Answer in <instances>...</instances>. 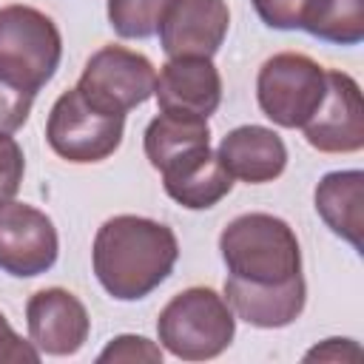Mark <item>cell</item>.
<instances>
[{
    "label": "cell",
    "instance_id": "obj_9",
    "mask_svg": "<svg viewBox=\"0 0 364 364\" xmlns=\"http://www.w3.org/2000/svg\"><path fill=\"white\" fill-rule=\"evenodd\" d=\"M301 131L304 139L321 154H355L364 148L361 88L347 71H327L324 100Z\"/></svg>",
    "mask_w": 364,
    "mask_h": 364
},
{
    "label": "cell",
    "instance_id": "obj_4",
    "mask_svg": "<svg viewBox=\"0 0 364 364\" xmlns=\"http://www.w3.org/2000/svg\"><path fill=\"white\" fill-rule=\"evenodd\" d=\"M63 60V37L57 23L23 3L0 9V80L34 94L57 74Z\"/></svg>",
    "mask_w": 364,
    "mask_h": 364
},
{
    "label": "cell",
    "instance_id": "obj_24",
    "mask_svg": "<svg viewBox=\"0 0 364 364\" xmlns=\"http://www.w3.org/2000/svg\"><path fill=\"white\" fill-rule=\"evenodd\" d=\"M40 358L43 353L31 341H23L0 313V364H37Z\"/></svg>",
    "mask_w": 364,
    "mask_h": 364
},
{
    "label": "cell",
    "instance_id": "obj_19",
    "mask_svg": "<svg viewBox=\"0 0 364 364\" xmlns=\"http://www.w3.org/2000/svg\"><path fill=\"white\" fill-rule=\"evenodd\" d=\"M168 6L171 0H108V23L122 40H148Z\"/></svg>",
    "mask_w": 364,
    "mask_h": 364
},
{
    "label": "cell",
    "instance_id": "obj_10",
    "mask_svg": "<svg viewBox=\"0 0 364 364\" xmlns=\"http://www.w3.org/2000/svg\"><path fill=\"white\" fill-rule=\"evenodd\" d=\"M28 341L43 355H74L82 350L91 333V318L85 304L65 287L37 290L26 301Z\"/></svg>",
    "mask_w": 364,
    "mask_h": 364
},
{
    "label": "cell",
    "instance_id": "obj_14",
    "mask_svg": "<svg viewBox=\"0 0 364 364\" xmlns=\"http://www.w3.org/2000/svg\"><path fill=\"white\" fill-rule=\"evenodd\" d=\"M225 301L230 304L233 316L247 321L250 327L279 330L293 324L307 301L304 276H296L287 284H250L239 279H225Z\"/></svg>",
    "mask_w": 364,
    "mask_h": 364
},
{
    "label": "cell",
    "instance_id": "obj_11",
    "mask_svg": "<svg viewBox=\"0 0 364 364\" xmlns=\"http://www.w3.org/2000/svg\"><path fill=\"white\" fill-rule=\"evenodd\" d=\"M230 28L225 0H171L159 23V46L171 57H213Z\"/></svg>",
    "mask_w": 364,
    "mask_h": 364
},
{
    "label": "cell",
    "instance_id": "obj_22",
    "mask_svg": "<svg viewBox=\"0 0 364 364\" xmlns=\"http://www.w3.org/2000/svg\"><path fill=\"white\" fill-rule=\"evenodd\" d=\"M34 105V94H26L6 80H0V134H14L26 125Z\"/></svg>",
    "mask_w": 364,
    "mask_h": 364
},
{
    "label": "cell",
    "instance_id": "obj_7",
    "mask_svg": "<svg viewBox=\"0 0 364 364\" xmlns=\"http://www.w3.org/2000/svg\"><path fill=\"white\" fill-rule=\"evenodd\" d=\"M77 88L100 108L128 114L154 97L156 68L154 63L125 46H102L94 51L80 74Z\"/></svg>",
    "mask_w": 364,
    "mask_h": 364
},
{
    "label": "cell",
    "instance_id": "obj_2",
    "mask_svg": "<svg viewBox=\"0 0 364 364\" xmlns=\"http://www.w3.org/2000/svg\"><path fill=\"white\" fill-rule=\"evenodd\" d=\"M219 253L230 279L287 284L301 276V247L293 228L273 213H242L219 233Z\"/></svg>",
    "mask_w": 364,
    "mask_h": 364
},
{
    "label": "cell",
    "instance_id": "obj_13",
    "mask_svg": "<svg viewBox=\"0 0 364 364\" xmlns=\"http://www.w3.org/2000/svg\"><path fill=\"white\" fill-rule=\"evenodd\" d=\"M225 171L247 185H264L284 173L287 145L284 139L264 125H239L228 131L216 151Z\"/></svg>",
    "mask_w": 364,
    "mask_h": 364
},
{
    "label": "cell",
    "instance_id": "obj_8",
    "mask_svg": "<svg viewBox=\"0 0 364 364\" xmlns=\"http://www.w3.org/2000/svg\"><path fill=\"white\" fill-rule=\"evenodd\" d=\"M60 236L54 222L26 202L0 205V270L14 279H31L54 267Z\"/></svg>",
    "mask_w": 364,
    "mask_h": 364
},
{
    "label": "cell",
    "instance_id": "obj_15",
    "mask_svg": "<svg viewBox=\"0 0 364 364\" xmlns=\"http://www.w3.org/2000/svg\"><path fill=\"white\" fill-rule=\"evenodd\" d=\"M159 173L165 193L188 210H208L216 202H222L233 188V176L225 171L210 145L176 159Z\"/></svg>",
    "mask_w": 364,
    "mask_h": 364
},
{
    "label": "cell",
    "instance_id": "obj_5",
    "mask_svg": "<svg viewBox=\"0 0 364 364\" xmlns=\"http://www.w3.org/2000/svg\"><path fill=\"white\" fill-rule=\"evenodd\" d=\"M122 134H125V114L94 105L77 85L54 100L46 122L48 148L60 159L74 165L108 159L119 148Z\"/></svg>",
    "mask_w": 364,
    "mask_h": 364
},
{
    "label": "cell",
    "instance_id": "obj_18",
    "mask_svg": "<svg viewBox=\"0 0 364 364\" xmlns=\"http://www.w3.org/2000/svg\"><path fill=\"white\" fill-rule=\"evenodd\" d=\"M299 28L324 43L358 46L364 40V0H307Z\"/></svg>",
    "mask_w": 364,
    "mask_h": 364
},
{
    "label": "cell",
    "instance_id": "obj_21",
    "mask_svg": "<svg viewBox=\"0 0 364 364\" xmlns=\"http://www.w3.org/2000/svg\"><path fill=\"white\" fill-rule=\"evenodd\" d=\"M26 173V156L11 134H0V205L14 199Z\"/></svg>",
    "mask_w": 364,
    "mask_h": 364
},
{
    "label": "cell",
    "instance_id": "obj_25",
    "mask_svg": "<svg viewBox=\"0 0 364 364\" xmlns=\"http://www.w3.org/2000/svg\"><path fill=\"white\" fill-rule=\"evenodd\" d=\"M361 347L353 338H324L304 353V361H358Z\"/></svg>",
    "mask_w": 364,
    "mask_h": 364
},
{
    "label": "cell",
    "instance_id": "obj_3",
    "mask_svg": "<svg viewBox=\"0 0 364 364\" xmlns=\"http://www.w3.org/2000/svg\"><path fill=\"white\" fill-rule=\"evenodd\" d=\"M236 333V316L213 287H188L176 293L156 318L159 347L182 361H208L222 355Z\"/></svg>",
    "mask_w": 364,
    "mask_h": 364
},
{
    "label": "cell",
    "instance_id": "obj_23",
    "mask_svg": "<svg viewBox=\"0 0 364 364\" xmlns=\"http://www.w3.org/2000/svg\"><path fill=\"white\" fill-rule=\"evenodd\" d=\"M259 20L279 31H293L301 26V11L307 0H250Z\"/></svg>",
    "mask_w": 364,
    "mask_h": 364
},
{
    "label": "cell",
    "instance_id": "obj_17",
    "mask_svg": "<svg viewBox=\"0 0 364 364\" xmlns=\"http://www.w3.org/2000/svg\"><path fill=\"white\" fill-rule=\"evenodd\" d=\"M145 145V156L148 162L162 171L168 165H173L176 159L208 148L210 145V128L205 117H193V114H173V111H159L142 136Z\"/></svg>",
    "mask_w": 364,
    "mask_h": 364
},
{
    "label": "cell",
    "instance_id": "obj_16",
    "mask_svg": "<svg viewBox=\"0 0 364 364\" xmlns=\"http://www.w3.org/2000/svg\"><path fill=\"white\" fill-rule=\"evenodd\" d=\"M316 213L353 250H364V171H330L318 179Z\"/></svg>",
    "mask_w": 364,
    "mask_h": 364
},
{
    "label": "cell",
    "instance_id": "obj_1",
    "mask_svg": "<svg viewBox=\"0 0 364 364\" xmlns=\"http://www.w3.org/2000/svg\"><path fill=\"white\" fill-rule=\"evenodd\" d=\"M179 259L176 233L148 216L119 213L100 225L91 247L94 276L117 301H139L154 293Z\"/></svg>",
    "mask_w": 364,
    "mask_h": 364
},
{
    "label": "cell",
    "instance_id": "obj_12",
    "mask_svg": "<svg viewBox=\"0 0 364 364\" xmlns=\"http://www.w3.org/2000/svg\"><path fill=\"white\" fill-rule=\"evenodd\" d=\"M159 111L210 117L222 102V77L208 57H171L154 88Z\"/></svg>",
    "mask_w": 364,
    "mask_h": 364
},
{
    "label": "cell",
    "instance_id": "obj_20",
    "mask_svg": "<svg viewBox=\"0 0 364 364\" xmlns=\"http://www.w3.org/2000/svg\"><path fill=\"white\" fill-rule=\"evenodd\" d=\"M100 364H108V361H122V364H139V361H148V364H162V347L148 341L145 336H117L105 344V350L97 355Z\"/></svg>",
    "mask_w": 364,
    "mask_h": 364
},
{
    "label": "cell",
    "instance_id": "obj_6",
    "mask_svg": "<svg viewBox=\"0 0 364 364\" xmlns=\"http://www.w3.org/2000/svg\"><path fill=\"white\" fill-rule=\"evenodd\" d=\"M324 91L327 68L301 51H279L267 57L256 77L259 108L279 128H301L318 111Z\"/></svg>",
    "mask_w": 364,
    "mask_h": 364
}]
</instances>
